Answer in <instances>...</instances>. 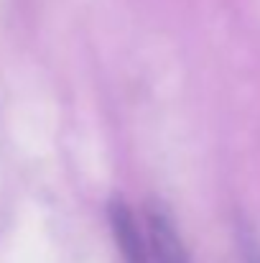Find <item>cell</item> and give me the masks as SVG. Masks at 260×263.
<instances>
[{
  "label": "cell",
  "instance_id": "cell-3",
  "mask_svg": "<svg viewBox=\"0 0 260 263\" xmlns=\"http://www.w3.org/2000/svg\"><path fill=\"white\" fill-rule=\"evenodd\" d=\"M243 256L245 263H260V243L250 233H243Z\"/></svg>",
  "mask_w": 260,
  "mask_h": 263
},
{
  "label": "cell",
  "instance_id": "cell-2",
  "mask_svg": "<svg viewBox=\"0 0 260 263\" xmlns=\"http://www.w3.org/2000/svg\"><path fill=\"white\" fill-rule=\"evenodd\" d=\"M107 217H110V228H112L115 243H117L120 253L125 256V261L148 263V258H146V243H143V235L138 230L133 210L123 199H112L107 204Z\"/></svg>",
  "mask_w": 260,
  "mask_h": 263
},
{
  "label": "cell",
  "instance_id": "cell-1",
  "mask_svg": "<svg viewBox=\"0 0 260 263\" xmlns=\"http://www.w3.org/2000/svg\"><path fill=\"white\" fill-rule=\"evenodd\" d=\"M146 222H148V246L158 263H189V253L178 238V230L173 225L171 215L161 204L146 207Z\"/></svg>",
  "mask_w": 260,
  "mask_h": 263
}]
</instances>
